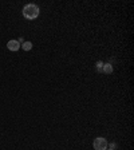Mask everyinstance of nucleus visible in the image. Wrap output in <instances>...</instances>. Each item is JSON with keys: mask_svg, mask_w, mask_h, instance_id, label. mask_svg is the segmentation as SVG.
<instances>
[{"mask_svg": "<svg viewBox=\"0 0 134 150\" xmlns=\"http://www.w3.org/2000/svg\"><path fill=\"white\" fill-rule=\"evenodd\" d=\"M39 13H40L39 7L36 4H32V3L26 4L24 8H23V16H24L27 20H34V19H36L39 16Z\"/></svg>", "mask_w": 134, "mask_h": 150, "instance_id": "1", "label": "nucleus"}, {"mask_svg": "<svg viewBox=\"0 0 134 150\" xmlns=\"http://www.w3.org/2000/svg\"><path fill=\"white\" fill-rule=\"evenodd\" d=\"M94 149L95 150H107V146H109V143H107V141L103 137H98L94 139Z\"/></svg>", "mask_w": 134, "mask_h": 150, "instance_id": "2", "label": "nucleus"}, {"mask_svg": "<svg viewBox=\"0 0 134 150\" xmlns=\"http://www.w3.org/2000/svg\"><path fill=\"white\" fill-rule=\"evenodd\" d=\"M7 48L9 50V51H19V48H20V43H19L18 40H9L8 43H7Z\"/></svg>", "mask_w": 134, "mask_h": 150, "instance_id": "3", "label": "nucleus"}, {"mask_svg": "<svg viewBox=\"0 0 134 150\" xmlns=\"http://www.w3.org/2000/svg\"><path fill=\"white\" fill-rule=\"evenodd\" d=\"M113 71H114V68H113V66L110 63H103L102 72H105V74H111Z\"/></svg>", "mask_w": 134, "mask_h": 150, "instance_id": "4", "label": "nucleus"}, {"mask_svg": "<svg viewBox=\"0 0 134 150\" xmlns=\"http://www.w3.org/2000/svg\"><path fill=\"white\" fill-rule=\"evenodd\" d=\"M20 47H22L24 51H30V50L32 48V43L31 42H24V43L20 44Z\"/></svg>", "mask_w": 134, "mask_h": 150, "instance_id": "5", "label": "nucleus"}, {"mask_svg": "<svg viewBox=\"0 0 134 150\" xmlns=\"http://www.w3.org/2000/svg\"><path fill=\"white\" fill-rule=\"evenodd\" d=\"M95 66H97V70H98L99 72H102V67H103V62H102V60H98Z\"/></svg>", "mask_w": 134, "mask_h": 150, "instance_id": "6", "label": "nucleus"}, {"mask_svg": "<svg viewBox=\"0 0 134 150\" xmlns=\"http://www.w3.org/2000/svg\"><path fill=\"white\" fill-rule=\"evenodd\" d=\"M115 147H117V143H114V142L110 143V149H115Z\"/></svg>", "mask_w": 134, "mask_h": 150, "instance_id": "7", "label": "nucleus"}, {"mask_svg": "<svg viewBox=\"0 0 134 150\" xmlns=\"http://www.w3.org/2000/svg\"><path fill=\"white\" fill-rule=\"evenodd\" d=\"M107 150H114V149H107Z\"/></svg>", "mask_w": 134, "mask_h": 150, "instance_id": "8", "label": "nucleus"}]
</instances>
